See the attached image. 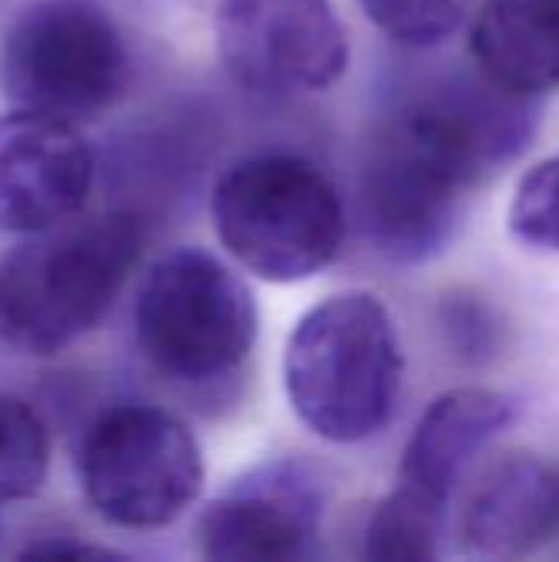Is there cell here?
<instances>
[{"label": "cell", "instance_id": "4", "mask_svg": "<svg viewBox=\"0 0 559 562\" xmlns=\"http://www.w3.org/2000/svg\"><path fill=\"white\" fill-rule=\"evenodd\" d=\"M224 250L267 283H303L343 250L346 214L329 178L297 155H250L211 194Z\"/></svg>", "mask_w": 559, "mask_h": 562}, {"label": "cell", "instance_id": "14", "mask_svg": "<svg viewBox=\"0 0 559 562\" xmlns=\"http://www.w3.org/2000/svg\"><path fill=\"white\" fill-rule=\"evenodd\" d=\"M445 510L415 491H395L372 510L366 527V557L382 562H425L438 557L445 537Z\"/></svg>", "mask_w": 559, "mask_h": 562}, {"label": "cell", "instance_id": "18", "mask_svg": "<svg viewBox=\"0 0 559 562\" xmlns=\"http://www.w3.org/2000/svg\"><path fill=\"white\" fill-rule=\"evenodd\" d=\"M441 333L465 362H484L497 352V319L478 296H448L441 303Z\"/></svg>", "mask_w": 559, "mask_h": 562}, {"label": "cell", "instance_id": "12", "mask_svg": "<svg viewBox=\"0 0 559 562\" xmlns=\"http://www.w3.org/2000/svg\"><path fill=\"white\" fill-rule=\"evenodd\" d=\"M559 533V471L511 454L484 471L461 514V543L474 557L517 560Z\"/></svg>", "mask_w": 559, "mask_h": 562}, {"label": "cell", "instance_id": "19", "mask_svg": "<svg viewBox=\"0 0 559 562\" xmlns=\"http://www.w3.org/2000/svg\"><path fill=\"white\" fill-rule=\"evenodd\" d=\"M23 557H30V560H43V557H82V560H99V557H112V553H109V550H99V547L76 543V540H46V543H36V547L23 550Z\"/></svg>", "mask_w": 559, "mask_h": 562}, {"label": "cell", "instance_id": "16", "mask_svg": "<svg viewBox=\"0 0 559 562\" xmlns=\"http://www.w3.org/2000/svg\"><path fill=\"white\" fill-rule=\"evenodd\" d=\"M362 13L399 46L435 49L474 13V0H359Z\"/></svg>", "mask_w": 559, "mask_h": 562}, {"label": "cell", "instance_id": "2", "mask_svg": "<svg viewBox=\"0 0 559 562\" xmlns=\"http://www.w3.org/2000/svg\"><path fill=\"white\" fill-rule=\"evenodd\" d=\"M405 356L379 296L353 290L316 303L293 326L283 389L297 418L333 445L382 435L402 398Z\"/></svg>", "mask_w": 559, "mask_h": 562}, {"label": "cell", "instance_id": "6", "mask_svg": "<svg viewBox=\"0 0 559 562\" xmlns=\"http://www.w3.org/2000/svg\"><path fill=\"white\" fill-rule=\"evenodd\" d=\"M128 86V49L112 16L89 0H30L0 46V89L20 109L66 122L115 105Z\"/></svg>", "mask_w": 559, "mask_h": 562}, {"label": "cell", "instance_id": "11", "mask_svg": "<svg viewBox=\"0 0 559 562\" xmlns=\"http://www.w3.org/2000/svg\"><path fill=\"white\" fill-rule=\"evenodd\" d=\"M521 405L491 389H455L428 405L418 418L399 468V487L448 507L468 468L497 441L514 422Z\"/></svg>", "mask_w": 559, "mask_h": 562}, {"label": "cell", "instance_id": "3", "mask_svg": "<svg viewBox=\"0 0 559 562\" xmlns=\"http://www.w3.org/2000/svg\"><path fill=\"white\" fill-rule=\"evenodd\" d=\"M142 221L125 211L63 221L0 263V336L53 356L102 323L142 254Z\"/></svg>", "mask_w": 559, "mask_h": 562}, {"label": "cell", "instance_id": "9", "mask_svg": "<svg viewBox=\"0 0 559 562\" xmlns=\"http://www.w3.org/2000/svg\"><path fill=\"white\" fill-rule=\"evenodd\" d=\"M326 491L297 458L264 461L237 477L198 520V547L217 562H290L313 553Z\"/></svg>", "mask_w": 559, "mask_h": 562}, {"label": "cell", "instance_id": "15", "mask_svg": "<svg viewBox=\"0 0 559 562\" xmlns=\"http://www.w3.org/2000/svg\"><path fill=\"white\" fill-rule=\"evenodd\" d=\"M49 471V435L40 415L0 392V507L36 494Z\"/></svg>", "mask_w": 559, "mask_h": 562}, {"label": "cell", "instance_id": "13", "mask_svg": "<svg viewBox=\"0 0 559 562\" xmlns=\"http://www.w3.org/2000/svg\"><path fill=\"white\" fill-rule=\"evenodd\" d=\"M474 66L504 92L559 89V0H481L468 36Z\"/></svg>", "mask_w": 559, "mask_h": 562}, {"label": "cell", "instance_id": "8", "mask_svg": "<svg viewBox=\"0 0 559 562\" xmlns=\"http://www.w3.org/2000/svg\"><path fill=\"white\" fill-rule=\"evenodd\" d=\"M217 53L250 92H320L349 69V36L333 0H221Z\"/></svg>", "mask_w": 559, "mask_h": 562}, {"label": "cell", "instance_id": "10", "mask_svg": "<svg viewBox=\"0 0 559 562\" xmlns=\"http://www.w3.org/2000/svg\"><path fill=\"white\" fill-rule=\"evenodd\" d=\"M92 151L72 122L16 109L0 115V231L40 234L79 214Z\"/></svg>", "mask_w": 559, "mask_h": 562}, {"label": "cell", "instance_id": "7", "mask_svg": "<svg viewBox=\"0 0 559 562\" xmlns=\"http://www.w3.org/2000/svg\"><path fill=\"white\" fill-rule=\"evenodd\" d=\"M89 507L122 530L175 524L201 494L204 458L185 422L155 405L102 412L79 448Z\"/></svg>", "mask_w": 559, "mask_h": 562}, {"label": "cell", "instance_id": "17", "mask_svg": "<svg viewBox=\"0 0 559 562\" xmlns=\"http://www.w3.org/2000/svg\"><path fill=\"white\" fill-rule=\"evenodd\" d=\"M507 224L521 244L559 254V155L537 161L521 178L507 211Z\"/></svg>", "mask_w": 559, "mask_h": 562}, {"label": "cell", "instance_id": "1", "mask_svg": "<svg viewBox=\"0 0 559 562\" xmlns=\"http://www.w3.org/2000/svg\"><path fill=\"white\" fill-rule=\"evenodd\" d=\"M534 112L537 99L504 92L488 76L438 82L399 105L376 128L359 171V217L372 247L395 263L441 254L474 188L530 142Z\"/></svg>", "mask_w": 559, "mask_h": 562}, {"label": "cell", "instance_id": "5", "mask_svg": "<svg viewBox=\"0 0 559 562\" xmlns=\"http://www.w3.org/2000/svg\"><path fill=\"white\" fill-rule=\"evenodd\" d=\"M135 336L158 375L178 385H214L250 359L257 300L214 254L178 247L138 283Z\"/></svg>", "mask_w": 559, "mask_h": 562}]
</instances>
